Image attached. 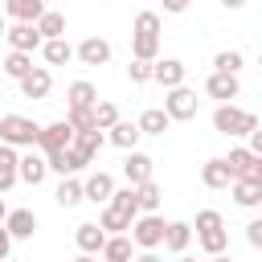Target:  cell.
Returning <instances> with one entry per match:
<instances>
[{"label":"cell","instance_id":"1","mask_svg":"<svg viewBox=\"0 0 262 262\" xmlns=\"http://www.w3.org/2000/svg\"><path fill=\"white\" fill-rule=\"evenodd\" d=\"M135 217H139V205H135V188L127 184V188H115V192H111V201L102 205L98 225L111 229V233H123V229H131Z\"/></svg>","mask_w":262,"mask_h":262},{"label":"cell","instance_id":"2","mask_svg":"<svg viewBox=\"0 0 262 262\" xmlns=\"http://www.w3.org/2000/svg\"><path fill=\"white\" fill-rule=\"evenodd\" d=\"M213 127H217L221 135H250V131L258 127V115H254V111H242V106H233V102H221V106L213 111Z\"/></svg>","mask_w":262,"mask_h":262},{"label":"cell","instance_id":"3","mask_svg":"<svg viewBox=\"0 0 262 262\" xmlns=\"http://www.w3.org/2000/svg\"><path fill=\"white\" fill-rule=\"evenodd\" d=\"M37 131L41 127L25 115H4L0 119V143H8V147H37Z\"/></svg>","mask_w":262,"mask_h":262},{"label":"cell","instance_id":"4","mask_svg":"<svg viewBox=\"0 0 262 262\" xmlns=\"http://www.w3.org/2000/svg\"><path fill=\"white\" fill-rule=\"evenodd\" d=\"M221 160L233 172V180H262V156H254L250 147H229V156Z\"/></svg>","mask_w":262,"mask_h":262},{"label":"cell","instance_id":"5","mask_svg":"<svg viewBox=\"0 0 262 262\" xmlns=\"http://www.w3.org/2000/svg\"><path fill=\"white\" fill-rule=\"evenodd\" d=\"M164 217L160 213H143V217H135L131 221V242L135 246H143V250H156L160 242H164Z\"/></svg>","mask_w":262,"mask_h":262},{"label":"cell","instance_id":"6","mask_svg":"<svg viewBox=\"0 0 262 262\" xmlns=\"http://www.w3.org/2000/svg\"><path fill=\"white\" fill-rule=\"evenodd\" d=\"M196 106H201V98H196V90H188V86H172L168 90V98H164V115L168 119H196Z\"/></svg>","mask_w":262,"mask_h":262},{"label":"cell","instance_id":"7","mask_svg":"<svg viewBox=\"0 0 262 262\" xmlns=\"http://www.w3.org/2000/svg\"><path fill=\"white\" fill-rule=\"evenodd\" d=\"M70 139H74V127H70L66 119H57V123H49V127H41V131H37V147H41V156L70 147Z\"/></svg>","mask_w":262,"mask_h":262},{"label":"cell","instance_id":"8","mask_svg":"<svg viewBox=\"0 0 262 262\" xmlns=\"http://www.w3.org/2000/svg\"><path fill=\"white\" fill-rule=\"evenodd\" d=\"M184 61H176V57H156L151 61V82H160L164 90H172V86H184Z\"/></svg>","mask_w":262,"mask_h":262},{"label":"cell","instance_id":"9","mask_svg":"<svg viewBox=\"0 0 262 262\" xmlns=\"http://www.w3.org/2000/svg\"><path fill=\"white\" fill-rule=\"evenodd\" d=\"M45 172H49V164H45V156H41V151H33V147H29L25 156H16V180H25V184H33V188H37V184L45 180Z\"/></svg>","mask_w":262,"mask_h":262},{"label":"cell","instance_id":"10","mask_svg":"<svg viewBox=\"0 0 262 262\" xmlns=\"http://www.w3.org/2000/svg\"><path fill=\"white\" fill-rule=\"evenodd\" d=\"M4 37H8V45H12V49H20V53L41 49V33H37V25H33V20H16L12 29H4Z\"/></svg>","mask_w":262,"mask_h":262},{"label":"cell","instance_id":"11","mask_svg":"<svg viewBox=\"0 0 262 262\" xmlns=\"http://www.w3.org/2000/svg\"><path fill=\"white\" fill-rule=\"evenodd\" d=\"M205 94L209 98H217V102H233L237 94H242V82H237V74H209V82H205Z\"/></svg>","mask_w":262,"mask_h":262},{"label":"cell","instance_id":"12","mask_svg":"<svg viewBox=\"0 0 262 262\" xmlns=\"http://www.w3.org/2000/svg\"><path fill=\"white\" fill-rule=\"evenodd\" d=\"M49 90H53V74H49L45 66H33V70L20 78V94H25V98H49Z\"/></svg>","mask_w":262,"mask_h":262},{"label":"cell","instance_id":"13","mask_svg":"<svg viewBox=\"0 0 262 262\" xmlns=\"http://www.w3.org/2000/svg\"><path fill=\"white\" fill-rule=\"evenodd\" d=\"M151 168H156V160L151 156H143V151H127V160H123V176H127V184L135 188V184H143V180H151Z\"/></svg>","mask_w":262,"mask_h":262},{"label":"cell","instance_id":"14","mask_svg":"<svg viewBox=\"0 0 262 262\" xmlns=\"http://www.w3.org/2000/svg\"><path fill=\"white\" fill-rule=\"evenodd\" d=\"M111 192H115V176H111V172H94V176H86V180H82V201L106 205V201H111Z\"/></svg>","mask_w":262,"mask_h":262},{"label":"cell","instance_id":"15","mask_svg":"<svg viewBox=\"0 0 262 262\" xmlns=\"http://www.w3.org/2000/svg\"><path fill=\"white\" fill-rule=\"evenodd\" d=\"M74 57H78L82 66H106V61H111V41H102V37H86V41L74 49Z\"/></svg>","mask_w":262,"mask_h":262},{"label":"cell","instance_id":"16","mask_svg":"<svg viewBox=\"0 0 262 262\" xmlns=\"http://www.w3.org/2000/svg\"><path fill=\"white\" fill-rule=\"evenodd\" d=\"M102 143H106V135H102L98 127H90V131H74V139H70V147H74L86 164L98 156V147H102Z\"/></svg>","mask_w":262,"mask_h":262},{"label":"cell","instance_id":"17","mask_svg":"<svg viewBox=\"0 0 262 262\" xmlns=\"http://www.w3.org/2000/svg\"><path fill=\"white\" fill-rule=\"evenodd\" d=\"M74 242H78V250H82V254H98V250H102V242H106V229H102V225H94V221H82V225L74 229Z\"/></svg>","mask_w":262,"mask_h":262},{"label":"cell","instance_id":"18","mask_svg":"<svg viewBox=\"0 0 262 262\" xmlns=\"http://www.w3.org/2000/svg\"><path fill=\"white\" fill-rule=\"evenodd\" d=\"M45 164L53 168V172H61V176H74V172H82L86 168V160L74 151V147H61V151H49L45 156Z\"/></svg>","mask_w":262,"mask_h":262},{"label":"cell","instance_id":"19","mask_svg":"<svg viewBox=\"0 0 262 262\" xmlns=\"http://www.w3.org/2000/svg\"><path fill=\"white\" fill-rule=\"evenodd\" d=\"M188 242H192V225H188V221H168V225H164V242H160V246H168L172 254H184Z\"/></svg>","mask_w":262,"mask_h":262},{"label":"cell","instance_id":"20","mask_svg":"<svg viewBox=\"0 0 262 262\" xmlns=\"http://www.w3.org/2000/svg\"><path fill=\"white\" fill-rule=\"evenodd\" d=\"M201 180H205V188H229V184H233V172H229L225 160L217 156V160H209V164L201 168Z\"/></svg>","mask_w":262,"mask_h":262},{"label":"cell","instance_id":"21","mask_svg":"<svg viewBox=\"0 0 262 262\" xmlns=\"http://www.w3.org/2000/svg\"><path fill=\"white\" fill-rule=\"evenodd\" d=\"M4 229H8L12 237H33V233H37V217H33L29 209H12V213L4 217Z\"/></svg>","mask_w":262,"mask_h":262},{"label":"cell","instance_id":"22","mask_svg":"<svg viewBox=\"0 0 262 262\" xmlns=\"http://www.w3.org/2000/svg\"><path fill=\"white\" fill-rule=\"evenodd\" d=\"M37 33H41V41H53V37H66V16L61 12H53V8H45L37 20Z\"/></svg>","mask_w":262,"mask_h":262},{"label":"cell","instance_id":"23","mask_svg":"<svg viewBox=\"0 0 262 262\" xmlns=\"http://www.w3.org/2000/svg\"><path fill=\"white\" fill-rule=\"evenodd\" d=\"M135 127H139V135H164V131L172 127V119H168L160 106H147V111L139 115V123H135Z\"/></svg>","mask_w":262,"mask_h":262},{"label":"cell","instance_id":"24","mask_svg":"<svg viewBox=\"0 0 262 262\" xmlns=\"http://www.w3.org/2000/svg\"><path fill=\"white\" fill-rule=\"evenodd\" d=\"M229 188H233V201H237L242 209H254V205H262V180H233Z\"/></svg>","mask_w":262,"mask_h":262},{"label":"cell","instance_id":"25","mask_svg":"<svg viewBox=\"0 0 262 262\" xmlns=\"http://www.w3.org/2000/svg\"><path fill=\"white\" fill-rule=\"evenodd\" d=\"M106 131H111L106 139H111L115 147H123V151H131V147L139 143V127H135V123H123V119H119V123H111Z\"/></svg>","mask_w":262,"mask_h":262},{"label":"cell","instance_id":"26","mask_svg":"<svg viewBox=\"0 0 262 262\" xmlns=\"http://www.w3.org/2000/svg\"><path fill=\"white\" fill-rule=\"evenodd\" d=\"M131 246H135L131 237L115 233V237H106V242H102V250H98V254H102L106 262H131Z\"/></svg>","mask_w":262,"mask_h":262},{"label":"cell","instance_id":"27","mask_svg":"<svg viewBox=\"0 0 262 262\" xmlns=\"http://www.w3.org/2000/svg\"><path fill=\"white\" fill-rule=\"evenodd\" d=\"M131 53H135L139 61H156V57H160V37H151V33H131Z\"/></svg>","mask_w":262,"mask_h":262},{"label":"cell","instance_id":"28","mask_svg":"<svg viewBox=\"0 0 262 262\" xmlns=\"http://www.w3.org/2000/svg\"><path fill=\"white\" fill-rule=\"evenodd\" d=\"M41 53H45L49 66H66V61L74 57V45H70L66 37H53V41H41Z\"/></svg>","mask_w":262,"mask_h":262},{"label":"cell","instance_id":"29","mask_svg":"<svg viewBox=\"0 0 262 262\" xmlns=\"http://www.w3.org/2000/svg\"><path fill=\"white\" fill-rule=\"evenodd\" d=\"M53 201H57L61 209H74V205H82V180H74V176H61V184H57Z\"/></svg>","mask_w":262,"mask_h":262},{"label":"cell","instance_id":"30","mask_svg":"<svg viewBox=\"0 0 262 262\" xmlns=\"http://www.w3.org/2000/svg\"><path fill=\"white\" fill-rule=\"evenodd\" d=\"M4 12L16 20H37L45 12V0H4Z\"/></svg>","mask_w":262,"mask_h":262},{"label":"cell","instance_id":"31","mask_svg":"<svg viewBox=\"0 0 262 262\" xmlns=\"http://www.w3.org/2000/svg\"><path fill=\"white\" fill-rule=\"evenodd\" d=\"M16 184V147L0 143V192H8Z\"/></svg>","mask_w":262,"mask_h":262},{"label":"cell","instance_id":"32","mask_svg":"<svg viewBox=\"0 0 262 262\" xmlns=\"http://www.w3.org/2000/svg\"><path fill=\"white\" fill-rule=\"evenodd\" d=\"M0 70H4V78H16V82H20V78L33 70V57H29V53H20V49H12V53L0 61Z\"/></svg>","mask_w":262,"mask_h":262},{"label":"cell","instance_id":"33","mask_svg":"<svg viewBox=\"0 0 262 262\" xmlns=\"http://www.w3.org/2000/svg\"><path fill=\"white\" fill-rule=\"evenodd\" d=\"M66 102H70V106H94V102H98V90H94L90 82H70V86H66Z\"/></svg>","mask_w":262,"mask_h":262},{"label":"cell","instance_id":"34","mask_svg":"<svg viewBox=\"0 0 262 262\" xmlns=\"http://www.w3.org/2000/svg\"><path fill=\"white\" fill-rule=\"evenodd\" d=\"M160 201H164V196H160V184H156V180L135 184V205H139L143 213H156V209H160Z\"/></svg>","mask_w":262,"mask_h":262},{"label":"cell","instance_id":"35","mask_svg":"<svg viewBox=\"0 0 262 262\" xmlns=\"http://www.w3.org/2000/svg\"><path fill=\"white\" fill-rule=\"evenodd\" d=\"M201 237V250L213 258V254H225V246H229V233L225 229H205V233H196Z\"/></svg>","mask_w":262,"mask_h":262},{"label":"cell","instance_id":"36","mask_svg":"<svg viewBox=\"0 0 262 262\" xmlns=\"http://www.w3.org/2000/svg\"><path fill=\"white\" fill-rule=\"evenodd\" d=\"M242 66H246V61H242L237 49H221V53L213 57V70H217V74H237Z\"/></svg>","mask_w":262,"mask_h":262},{"label":"cell","instance_id":"37","mask_svg":"<svg viewBox=\"0 0 262 262\" xmlns=\"http://www.w3.org/2000/svg\"><path fill=\"white\" fill-rule=\"evenodd\" d=\"M90 111H94V127H98V131H106L111 123H119V106H115V102H94Z\"/></svg>","mask_w":262,"mask_h":262},{"label":"cell","instance_id":"38","mask_svg":"<svg viewBox=\"0 0 262 262\" xmlns=\"http://www.w3.org/2000/svg\"><path fill=\"white\" fill-rule=\"evenodd\" d=\"M66 123H70L74 131H90V127H94V111H90V106H70Z\"/></svg>","mask_w":262,"mask_h":262},{"label":"cell","instance_id":"39","mask_svg":"<svg viewBox=\"0 0 262 262\" xmlns=\"http://www.w3.org/2000/svg\"><path fill=\"white\" fill-rule=\"evenodd\" d=\"M131 33H151V37H160V12H139L135 25H131Z\"/></svg>","mask_w":262,"mask_h":262},{"label":"cell","instance_id":"40","mask_svg":"<svg viewBox=\"0 0 262 262\" xmlns=\"http://www.w3.org/2000/svg\"><path fill=\"white\" fill-rule=\"evenodd\" d=\"M127 78H131L135 86L151 82V61H139V57H131V66H127Z\"/></svg>","mask_w":262,"mask_h":262},{"label":"cell","instance_id":"41","mask_svg":"<svg viewBox=\"0 0 262 262\" xmlns=\"http://www.w3.org/2000/svg\"><path fill=\"white\" fill-rule=\"evenodd\" d=\"M205 229H225V221H221L217 209H201L196 213V233H205Z\"/></svg>","mask_w":262,"mask_h":262},{"label":"cell","instance_id":"42","mask_svg":"<svg viewBox=\"0 0 262 262\" xmlns=\"http://www.w3.org/2000/svg\"><path fill=\"white\" fill-rule=\"evenodd\" d=\"M246 242H250V246H254V250H258V246H262V221H258V217H254V221H250V225H246Z\"/></svg>","mask_w":262,"mask_h":262},{"label":"cell","instance_id":"43","mask_svg":"<svg viewBox=\"0 0 262 262\" xmlns=\"http://www.w3.org/2000/svg\"><path fill=\"white\" fill-rule=\"evenodd\" d=\"M8 254H12V233H8L4 221H0V262H8Z\"/></svg>","mask_w":262,"mask_h":262},{"label":"cell","instance_id":"44","mask_svg":"<svg viewBox=\"0 0 262 262\" xmlns=\"http://www.w3.org/2000/svg\"><path fill=\"white\" fill-rule=\"evenodd\" d=\"M192 0H164V12H184Z\"/></svg>","mask_w":262,"mask_h":262},{"label":"cell","instance_id":"45","mask_svg":"<svg viewBox=\"0 0 262 262\" xmlns=\"http://www.w3.org/2000/svg\"><path fill=\"white\" fill-rule=\"evenodd\" d=\"M131 262H164V258H160L156 250H143V254H139V258H131Z\"/></svg>","mask_w":262,"mask_h":262},{"label":"cell","instance_id":"46","mask_svg":"<svg viewBox=\"0 0 262 262\" xmlns=\"http://www.w3.org/2000/svg\"><path fill=\"white\" fill-rule=\"evenodd\" d=\"M221 4H225V8H242L246 0H221Z\"/></svg>","mask_w":262,"mask_h":262},{"label":"cell","instance_id":"47","mask_svg":"<svg viewBox=\"0 0 262 262\" xmlns=\"http://www.w3.org/2000/svg\"><path fill=\"white\" fill-rule=\"evenodd\" d=\"M74 262H98V258H94V254H78Z\"/></svg>","mask_w":262,"mask_h":262},{"label":"cell","instance_id":"48","mask_svg":"<svg viewBox=\"0 0 262 262\" xmlns=\"http://www.w3.org/2000/svg\"><path fill=\"white\" fill-rule=\"evenodd\" d=\"M4 217H8V205H4V196H0V221H4Z\"/></svg>","mask_w":262,"mask_h":262},{"label":"cell","instance_id":"49","mask_svg":"<svg viewBox=\"0 0 262 262\" xmlns=\"http://www.w3.org/2000/svg\"><path fill=\"white\" fill-rule=\"evenodd\" d=\"M209 262H233V258H225V254H213V258H209Z\"/></svg>","mask_w":262,"mask_h":262},{"label":"cell","instance_id":"50","mask_svg":"<svg viewBox=\"0 0 262 262\" xmlns=\"http://www.w3.org/2000/svg\"><path fill=\"white\" fill-rule=\"evenodd\" d=\"M4 29H8V25H4V16H0V37H4Z\"/></svg>","mask_w":262,"mask_h":262},{"label":"cell","instance_id":"51","mask_svg":"<svg viewBox=\"0 0 262 262\" xmlns=\"http://www.w3.org/2000/svg\"><path fill=\"white\" fill-rule=\"evenodd\" d=\"M180 262H196V258H180Z\"/></svg>","mask_w":262,"mask_h":262},{"label":"cell","instance_id":"52","mask_svg":"<svg viewBox=\"0 0 262 262\" xmlns=\"http://www.w3.org/2000/svg\"><path fill=\"white\" fill-rule=\"evenodd\" d=\"M0 78H4V70H0Z\"/></svg>","mask_w":262,"mask_h":262}]
</instances>
